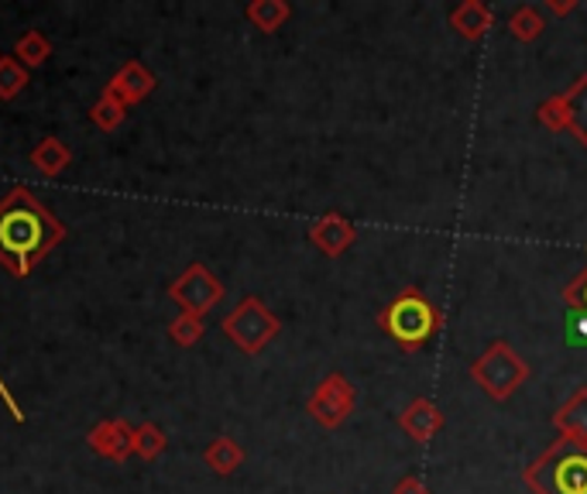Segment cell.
<instances>
[{"label": "cell", "instance_id": "cell-20", "mask_svg": "<svg viewBox=\"0 0 587 494\" xmlns=\"http://www.w3.org/2000/svg\"><path fill=\"white\" fill-rule=\"evenodd\" d=\"M564 302H567V313H570L574 326L584 330L580 340H587V269L567 282V289H564Z\"/></svg>", "mask_w": 587, "mask_h": 494}, {"label": "cell", "instance_id": "cell-24", "mask_svg": "<svg viewBox=\"0 0 587 494\" xmlns=\"http://www.w3.org/2000/svg\"><path fill=\"white\" fill-rule=\"evenodd\" d=\"M90 118H93V124H97L100 131H118V128L124 124V118H128V110H124L121 103H114V100L100 97V100L93 103V110H90Z\"/></svg>", "mask_w": 587, "mask_h": 494}, {"label": "cell", "instance_id": "cell-21", "mask_svg": "<svg viewBox=\"0 0 587 494\" xmlns=\"http://www.w3.org/2000/svg\"><path fill=\"white\" fill-rule=\"evenodd\" d=\"M165 433L155 426V423H141L138 430H134V453L141 461H159L162 453H165Z\"/></svg>", "mask_w": 587, "mask_h": 494}, {"label": "cell", "instance_id": "cell-23", "mask_svg": "<svg viewBox=\"0 0 587 494\" xmlns=\"http://www.w3.org/2000/svg\"><path fill=\"white\" fill-rule=\"evenodd\" d=\"M203 333H206V323H203V316L179 313V316L169 323V336L175 340L179 347H193V344H200V340H203Z\"/></svg>", "mask_w": 587, "mask_h": 494}, {"label": "cell", "instance_id": "cell-17", "mask_svg": "<svg viewBox=\"0 0 587 494\" xmlns=\"http://www.w3.org/2000/svg\"><path fill=\"white\" fill-rule=\"evenodd\" d=\"M244 18L259 31L275 34L292 18V8L285 4V0H251V4L244 8Z\"/></svg>", "mask_w": 587, "mask_h": 494}, {"label": "cell", "instance_id": "cell-1", "mask_svg": "<svg viewBox=\"0 0 587 494\" xmlns=\"http://www.w3.org/2000/svg\"><path fill=\"white\" fill-rule=\"evenodd\" d=\"M65 241L62 220L34 200L31 189L18 185L0 200V264L24 279Z\"/></svg>", "mask_w": 587, "mask_h": 494}, {"label": "cell", "instance_id": "cell-22", "mask_svg": "<svg viewBox=\"0 0 587 494\" xmlns=\"http://www.w3.org/2000/svg\"><path fill=\"white\" fill-rule=\"evenodd\" d=\"M28 87V69L14 56H0V100H14Z\"/></svg>", "mask_w": 587, "mask_h": 494}, {"label": "cell", "instance_id": "cell-11", "mask_svg": "<svg viewBox=\"0 0 587 494\" xmlns=\"http://www.w3.org/2000/svg\"><path fill=\"white\" fill-rule=\"evenodd\" d=\"M87 443H90L93 453H100V457L121 464L134 453V430L124 420H103L100 426L90 430Z\"/></svg>", "mask_w": 587, "mask_h": 494}, {"label": "cell", "instance_id": "cell-9", "mask_svg": "<svg viewBox=\"0 0 587 494\" xmlns=\"http://www.w3.org/2000/svg\"><path fill=\"white\" fill-rule=\"evenodd\" d=\"M354 241H357V226L344 213H323L310 226V244L326 258H341L344 251L354 248Z\"/></svg>", "mask_w": 587, "mask_h": 494}, {"label": "cell", "instance_id": "cell-12", "mask_svg": "<svg viewBox=\"0 0 587 494\" xmlns=\"http://www.w3.org/2000/svg\"><path fill=\"white\" fill-rule=\"evenodd\" d=\"M398 426L409 433V440H416V443H429L439 430H444V412L436 409V402H429V399H413L406 409H402V415H398Z\"/></svg>", "mask_w": 587, "mask_h": 494}, {"label": "cell", "instance_id": "cell-10", "mask_svg": "<svg viewBox=\"0 0 587 494\" xmlns=\"http://www.w3.org/2000/svg\"><path fill=\"white\" fill-rule=\"evenodd\" d=\"M152 90H155V75L144 69V62H124V65L118 69L114 80L103 87V97L114 100V103H121V107L128 110V107L141 103Z\"/></svg>", "mask_w": 587, "mask_h": 494}, {"label": "cell", "instance_id": "cell-25", "mask_svg": "<svg viewBox=\"0 0 587 494\" xmlns=\"http://www.w3.org/2000/svg\"><path fill=\"white\" fill-rule=\"evenodd\" d=\"M392 494H429V487H426V481H423V477L406 474V477H402V481L392 487Z\"/></svg>", "mask_w": 587, "mask_h": 494}, {"label": "cell", "instance_id": "cell-18", "mask_svg": "<svg viewBox=\"0 0 587 494\" xmlns=\"http://www.w3.org/2000/svg\"><path fill=\"white\" fill-rule=\"evenodd\" d=\"M508 31H512V38H519V42H536V38L546 31V18H543L539 8L519 4L508 14Z\"/></svg>", "mask_w": 587, "mask_h": 494}, {"label": "cell", "instance_id": "cell-13", "mask_svg": "<svg viewBox=\"0 0 587 494\" xmlns=\"http://www.w3.org/2000/svg\"><path fill=\"white\" fill-rule=\"evenodd\" d=\"M451 28L467 38V42H482V38L495 28V11L485 4V0H461V4L451 11Z\"/></svg>", "mask_w": 587, "mask_h": 494}, {"label": "cell", "instance_id": "cell-3", "mask_svg": "<svg viewBox=\"0 0 587 494\" xmlns=\"http://www.w3.org/2000/svg\"><path fill=\"white\" fill-rule=\"evenodd\" d=\"M533 494H587V440L557 436L523 471Z\"/></svg>", "mask_w": 587, "mask_h": 494}, {"label": "cell", "instance_id": "cell-14", "mask_svg": "<svg viewBox=\"0 0 587 494\" xmlns=\"http://www.w3.org/2000/svg\"><path fill=\"white\" fill-rule=\"evenodd\" d=\"M554 430L560 436H574V440H587V385L577 389L557 412H554Z\"/></svg>", "mask_w": 587, "mask_h": 494}, {"label": "cell", "instance_id": "cell-5", "mask_svg": "<svg viewBox=\"0 0 587 494\" xmlns=\"http://www.w3.org/2000/svg\"><path fill=\"white\" fill-rule=\"evenodd\" d=\"M224 333H227V340L237 347V351H244L247 357H254V354H262L272 340L279 336V330H282V323H279V316L265 306V302L259 299V295H247V299H241L237 306L224 316Z\"/></svg>", "mask_w": 587, "mask_h": 494}, {"label": "cell", "instance_id": "cell-15", "mask_svg": "<svg viewBox=\"0 0 587 494\" xmlns=\"http://www.w3.org/2000/svg\"><path fill=\"white\" fill-rule=\"evenodd\" d=\"M28 162H31L34 169H39L42 175L55 179V175H62V172L69 169V162H72V151H69V144H65L62 138H42L39 144L31 148Z\"/></svg>", "mask_w": 587, "mask_h": 494}, {"label": "cell", "instance_id": "cell-16", "mask_svg": "<svg viewBox=\"0 0 587 494\" xmlns=\"http://www.w3.org/2000/svg\"><path fill=\"white\" fill-rule=\"evenodd\" d=\"M203 461H206V467H210L213 474L231 477V474L244 464V450H241V443L231 440V436H216V440L203 450Z\"/></svg>", "mask_w": 587, "mask_h": 494}, {"label": "cell", "instance_id": "cell-8", "mask_svg": "<svg viewBox=\"0 0 587 494\" xmlns=\"http://www.w3.org/2000/svg\"><path fill=\"white\" fill-rule=\"evenodd\" d=\"M357 405V392L344 374H326L316 385V392L306 402V412L323 426V430H337L351 420V412Z\"/></svg>", "mask_w": 587, "mask_h": 494}, {"label": "cell", "instance_id": "cell-6", "mask_svg": "<svg viewBox=\"0 0 587 494\" xmlns=\"http://www.w3.org/2000/svg\"><path fill=\"white\" fill-rule=\"evenodd\" d=\"M536 121L549 134H574L577 144L587 148V72L577 75V83H570L564 93L546 97L536 107Z\"/></svg>", "mask_w": 587, "mask_h": 494}, {"label": "cell", "instance_id": "cell-19", "mask_svg": "<svg viewBox=\"0 0 587 494\" xmlns=\"http://www.w3.org/2000/svg\"><path fill=\"white\" fill-rule=\"evenodd\" d=\"M52 56V42L39 31V28H31L18 38V46H14V59L24 65V69H34V65H42L45 59Z\"/></svg>", "mask_w": 587, "mask_h": 494}, {"label": "cell", "instance_id": "cell-2", "mask_svg": "<svg viewBox=\"0 0 587 494\" xmlns=\"http://www.w3.org/2000/svg\"><path fill=\"white\" fill-rule=\"evenodd\" d=\"M444 323H447L444 310L416 285H406L378 313V326L385 330V336H392L406 354L423 351L429 340L444 330Z\"/></svg>", "mask_w": 587, "mask_h": 494}, {"label": "cell", "instance_id": "cell-4", "mask_svg": "<svg viewBox=\"0 0 587 494\" xmlns=\"http://www.w3.org/2000/svg\"><path fill=\"white\" fill-rule=\"evenodd\" d=\"M467 374L492 402H508L529 382V364L519 357V351L508 340H495V344H488L470 361Z\"/></svg>", "mask_w": 587, "mask_h": 494}, {"label": "cell", "instance_id": "cell-7", "mask_svg": "<svg viewBox=\"0 0 587 494\" xmlns=\"http://www.w3.org/2000/svg\"><path fill=\"white\" fill-rule=\"evenodd\" d=\"M169 295H172V302H179L182 313L206 316L216 302L224 299V282H220L203 261H196L169 285Z\"/></svg>", "mask_w": 587, "mask_h": 494}, {"label": "cell", "instance_id": "cell-26", "mask_svg": "<svg viewBox=\"0 0 587 494\" xmlns=\"http://www.w3.org/2000/svg\"><path fill=\"white\" fill-rule=\"evenodd\" d=\"M546 11L557 14V18H567L577 11V0H546Z\"/></svg>", "mask_w": 587, "mask_h": 494}]
</instances>
